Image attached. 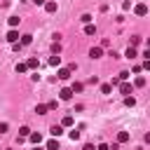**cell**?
<instances>
[{"instance_id":"4dcf8cb0","label":"cell","mask_w":150,"mask_h":150,"mask_svg":"<svg viewBox=\"0 0 150 150\" xmlns=\"http://www.w3.org/2000/svg\"><path fill=\"white\" fill-rule=\"evenodd\" d=\"M7 129H9V124H7V122H0V134H5Z\"/></svg>"},{"instance_id":"8d00e7d4","label":"cell","mask_w":150,"mask_h":150,"mask_svg":"<svg viewBox=\"0 0 150 150\" xmlns=\"http://www.w3.org/2000/svg\"><path fill=\"white\" fill-rule=\"evenodd\" d=\"M138 150H145V148H138Z\"/></svg>"},{"instance_id":"836d02e7","label":"cell","mask_w":150,"mask_h":150,"mask_svg":"<svg viewBox=\"0 0 150 150\" xmlns=\"http://www.w3.org/2000/svg\"><path fill=\"white\" fill-rule=\"evenodd\" d=\"M96 150H108V143H101V145H98Z\"/></svg>"},{"instance_id":"d6a6232c","label":"cell","mask_w":150,"mask_h":150,"mask_svg":"<svg viewBox=\"0 0 150 150\" xmlns=\"http://www.w3.org/2000/svg\"><path fill=\"white\" fill-rule=\"evenodd\" d=\"M82 150H96V148H94L91 143H84V148H82Z\"/></svg>"},{"instance_id":"9c48e42d","label":"cell","mask_w":150,"mask_h":150,"mask_svg":"<svg viewBox=\"0 0 150 150\" xmlns=\"http://www.w3.org/2000/svg\"><path fill=\"white\" fill-rule=\"evenodd\" d=\"M73 124H75V120H73V115H66V117L61 120V127H63V129H66V127H73Z\"/></svg>"},{"instance_id":"5b68a950","label":"cell","mask_w":150,"mask_h":150,"mask_svg":"<svg viewBox=\"0 0 150 150\" xmlns=\"http://www.w3.org/2000/svg\"><path fill=\"white\" fill-rule=\"evenodd\" d=\"M19 38H21V35H19V30H14V28H12V30H9V33H7V38H5V40H7V42H12V45H14V42H19Z\"/></svg>"},{"instance_id":"7c38bea8","label":"cell","mask_w":150,"mask_h":150,"mask_svg":"<svg viewBox=\"0 0 150 150\" xmlns=\"http://www.w3.org/2000/svg\"><path fill=\"white\" fill-rule=\"evenodd\" d=\"M127 141H129V131H120V134H117V143L122 145V143H127Z\"/></svg>"},{"instance_id":"ac0fdd59","label":"cell","mask_w":150,"mask_h":150,"mask_svg":"<svg viewBox=\"0 0 150 150\" xmlns=\"http://www.w3.org/2000/svg\"><path fill=\"white\" fill-rule=\"evenodd\" d=\"M7 21H9V26H12V28H16V26H19V21H21V19H19V16H9V19H7Z\"/></svg>"},{"instance_id":"d6986e66","label":"cell","mask_w":150,"mask_h":150,"mask_svg":"<svg viewBox=\"0 0 150 150\" xmlns=\"http://www.w3.org/2000/svg\"><path fill=\"white\" fill-rule=\"evenodd\" d=\"M141 42H143V38H138V35H134V38H131V45H129V47H138Z\"/></svg>"},{"instance_id":"ffe728a7","label":"cell","mask_w":150,"mask_h":150,"mask_svg":"<svg viewBox=\"0 0 150 150\" xmlns=\"http://www.w3.org/2000/svg\"><path fill=\"white\" fill-rule=\"evenodd\" d=\"M59 63H61V56H59V54H54V56L49 59V66H59Z\"/></svg>"},{"instance_id":"83f0119b","label":"cell","mask_w":150,"mask_h":150,"mask_svg":"<svg viewBox=\"0 0 150 150\" xmlns=\"http://www.w3.org/2000/svg\"><path fill=\"white\" fill-rule=\"evenodd\" d=\"M134 84H136V87H145V77H136Z\"/></svg>"},{"instance_id":"7a4b0ae2","label":"cell","mask_w":150,"mask_h":150,"mask_svg":"<svg viewBox=\"0 0 150 150\" xmlns=\"http://www.w3.org/2000/svg\"><path fill=\"white\" fill-rule=\"evenodd\" d=\"M117 87H120V94H124V96H129V94H131V91H134V89H131V84H129V82H127V80H124V82H120V84H117Z\"/></svg>"},{"instance_id":"6da1fadb","label":"cell","mask_w":150,"mask_h":150,"mask_svg":"<svg viewBox=\"0 0 150 150\" xmlns=\"http://www.w3.org/2000/svg\"><path fill=\"white\" fill-rule=\"evenodd\" d=\"M42 7H45V12H49V14H54V12L59 9V2H56V0H47V2L42 5Z\"/></svg>"},{"instance_id":"2e32d148","label":"cell","mask_w":150,"mask_h":150,"mask_svg":"<svg viewBox=\"0 0 150 150\" xmlns=\"http://www.w3.org/2000/svg\"><path fill=\"white\" fill-rule=\"evenodd\" d=\"M26 66H28V68H38V66H40V61L33 56V59H28V61H26Z\"/></svg>"},{"instance_id":"30bf717a","label":"cell","mask_w":150,"mask_h":150,"mask_svg":"<svg viewBox=\"0 0 150 150\" xmlns=\"http://www.w3.org/2000/svg\"><path fill=\"white\" fill-rule=\"evenodd\" d=\"M49 131H52V136H54V138H59V136L63 134V127H61V124H54V127H52Z\"/></svg>"},{"instance_id":"603a6c76","label":"cell","mask_w":150,"mask_h":150,"mask_svg":"<svg viewBox=\"0 0 150 150\" xmlns=\"http://www.w3.org/2000/svg\"><path fill=\"white\" fill-rule=\"evenodd\" d=\"M47 150H59V141H56V138L49 141V143H47Z\"/></svg>"},{"instance_id":"44dd1931","label":"cell","mask_w":150,"mask_h":150,"mask_svg":"<svg viewBox=\"0 0 150 150\" xmlns=\"http://www.w3.org/2000/svg\"><path fill=\"white\" fill-rule=\"evenodd\" d=\"M70 89H73V94H80V91H82V82H73Z\"/></svg>"},{"instance_id":"d4e9b609","label":"cell","mask_w":150,"mask_h":150,"mask_svg":"<svg viewBox=\"0 0 150 150\" xmlns=\"http://www.w3.org/2000/svg\"><path fill=\"white\" fill-rule=\"evenodd\" d=\"M80 21H82V23H91L94 19H91V14H82V19H80Z\"/></svg>"},{"instance_id":"3957f363","label":"cell","mask_w":150,"mask_h":150,"mask_svg":"<svg viewBox=\"0 0 150 150\" xmlns=\"http://www.w3.org/2000/svg\"><path fill=\"white\" fill-rule=\"evenodd\" d=\"M59 96H61V101H70V98H73V89H70V87H63V89L59 91Z\"/></svg>"},{"instance_id":"d590c367","label":"cell","mask_w":150,"mask_h":150,"mask_svg":"<svg viewBox=\"0 0 150 150\" xmlns=\"http://www.w3.org/2000/svg\"><path fill=\"white\" fill-rule=\"evenodd\" d=\"M33 150H42V148H38V145H35V148H33Z\"/></svg>"},{"instance_id":"4316f807","label":"cell","mask_w":150,"mask_h":150,"mask_svg":"<svg viewBox=\"0 0 150 150\" xmlns=\"http://www.w3.org/2000/svg\"><path fill=\"white\" fill-rule=\"evenodd\" d=\"M52 52H54V54H59V52H61V45H59V40L52 45Z\"/></svg>"},{"instance_id":"ba28073f","label":"cell","mask_w":150,"mask_h":150,"mask_svg":"<svg viewBox=\"0 0 150 150\" xmlns=\"http://www.w3.org/2000/svg\"><path fill=\"white\" fill-rule=\"evenodd\" d=\"M35 112H38V115H47V112H49L47 103H38V105H35Z\"/></svg>"},{"instance_id":"8fae6325","label":"cell","mask_w":150,"mask_h":150,"mask_svg":"<svg viewBox=\"0 0 150 150\" xmlns=\"http://www.w3.org/2000/svg\"><path fill=\"white\" fill-rule=\"evenodd\" d=\"M30 42H33V35H28V33H26V35H21V40H19V45H21V47H26V45H30Z\"/></svg>"},{"instance_id":"f546056e","label":"cell","mask_w":150,"mask_h":150,"mask_svg":"<svg viewBox=\"0 0 150 150\" xmlns=\"http://www.w3.org/2000/svg\"><path fill=\"white\" fill-rule=\"evenodd\" d=\"M68 136H70V138H73V141H77V138H80V131H75V129H73V131H70V134H68Z\"/></svg>"},{"instance_id":"4fadbf2b","label":"cell","mask_w":150,"mask_h":150,"mask_svg":"<svg viewBox=\"0 0 150 150\" xmlns=\"http://www.w3.org/2000/svg\"><path fill=\"white\" fill-rule=\"evenodd\" d=\"M84 33L87 35H96V26L94 23H84Z\"/></svg>"},{"instance_id":"74e56055","label":"cell","mask_w":150,"mask_h":150,"mask_svg":"<svg viewBox=\"0 0 150 150\" xmlns=\"http://www.w3.org/2000/svg\"><path fill=\"white\" fill-rule=\"evenodd\" d=\"M0 7H2V2H0Z\"/></svg>"},{"instance_id":"484cf974","label":"cell","mask_w":150,"mask_h":150,"mask_svg":"<svg viewBox=\"0 0 150 150\" xmlns=\"http://www.w3.org/2000/svg\"><path fill=\"white\" fill-rule=\"evenodd\" d=\"M26 70H28L26 63H16V73H26Z\"/></svg>"},{"instance_id":"e575fe53","label":"cell","mask_w":150,"mask_h":150,"mask_svg":"<svg viewBox=\"0 0 150 150\" xmlns=\"http://www.w3.org/2000/svg\"><path fill=\"white\" fill-rule=\"evenodd\" d=\"M33 2H35V5H45L47 0H33Z\"/></svg>"},{"instance_id":"e0dca14e","label":"cell","mask_w":150,"mask_h":150,"mask_svg":"<svg viewBox=\"0 0 150 150\" xmlns=\"http://www.w3.org/2000/svg\"><path fill=\"white\" fill-rule=\"evenodd\" d=\"M124 105L134 108V105H136V98H134V96H124Z\"/></svg>"},{"instance_id":"f1b7e54d","label":"cell","mask_w":150,"mask_h":150,"mask_svg":"<svg viewBox=\"0 0 150 150\" xmlns=\"http://www.w3.org/2000/svg\"><path fill=\"white\" fill-rule=\"evenodd\" d=\"M117 77H120V82H124V80H127V77H129V73H127V70H122V73H120V75H117Z\"/></svg>"},{"instance_id":"5bb4252c","label":"cell","mask_w":150,"mask_h":150,"mask_svg":"<svg viewBox=\"0 0 150 150\" xmlns=\"http://www.w3.org/2000/svg\"><path fill=\"white\" fill-rule=\"evenodd\" d=\"M56 75H59V80H68V77H70V70H68V68H61Z\"/></svg>"},{"instance_id":"9a60e30c","label":"cell","mask_w":150,"mask_h":150,"mask_svg":"<svg viewBox=\"0 0 150 150\" xmlns=\"http://www.w3.org/2000/svg\"><path fill=\"white\" fill-rule=\"evenodd\" d=\"M124 56H127V59H136V56H138V52H136V47H129Z\"/></svg>"},{"instance_id":"277c9868","label":"cell","mask_w":150,"mask_h":150,"mask_svg":"<svg viewBox=\"0 0 150 150\" xmlns=\"http://www.w3.org/2000/svg\"><path fill=\"white\" fill-rule=\"evenodd\" d=\"M134 12H136L138 16H145V14H148V5H145V2H138V5L134 7Z\"/></svg>"},{"instance_id":"1f68e13d","label":"cell","mask_w":150,"mask_h":150,"mask_svg":"<svg viewBox=\"0 0 150 150\" xmlns=\"http://www.w3.org/2000/svg\"><path fill=\"white\" fill-rule=\"evenodd\" d=\"M56 105H59L56 101H49V103H47V108H49V110H56Z\"/></svg>"},{"instance_id":"cb8c5ba5","label":"cell","mask_w":150,"mask_h":150,"mask_svg":"<svg viewBox=\"0 0 150 150\" xmlns=\"http://www.w3.org/2000/svg\"><path fill=\"white\" fill-rule=\"evenodd\" d=\"M112 91V84H101V94H110Z\"/></svg>"},{"instance_id":"52a82bcc","label":"cell","mask_w":150,"mask_h":150,"mask_svg":"<svg viewBox=\"0 0 150 150\" xmlns=\"http://www.w3.org/2000/svg\"><path fill=\"white\" fill-rule=\"evenodd\" d=\"M101 54H103V47H91V49H89V56H91V59H98Z\"/></svg>"},{"instance_id":"8992f818","label":"cell","mask_w":150,"mask_h":150,"mask_svg":"<svg viewBox=\"0 0 150 150\" xmlns=\"http://www.w3.org/2000/svg\"><path fill=\"white\" fill-rule=\"evenodd\" d=\"M26 138H28V141H30V143H33V145H40V141H42V136H40V134H38V131H30V134H28V136H26Z\"/></svg>"},{"instance_id":"7402d4cb","label":"cell","mask_w":150,"mask_h":150,"mask_svg":"<svg viewBox=\"0 0 150 150\" xmlns=\"http://www.w3.org/2000/svg\"><path fill=\"white\" fill-rule=\"evenodd\" d=\"M28 134H30V129H28V127H21V129H19V138H26Z\"/></svg>"}]
</instances>
